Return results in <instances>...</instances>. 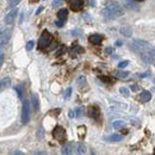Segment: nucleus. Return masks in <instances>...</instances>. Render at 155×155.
Masks as SVG:
<instances>
[{
    "label": "nucleus",
    "instance_id": "obj_1",
    "mask_svg": "<svg viewBox=\"0 0 155 155\" xmlns=\"http://www.w3.org/2000/svg\"><path fill=\"white\" fill-rule=\"evenodd\" d=\"M123 15H124V10L117 1L110 0L105 4V8L103 10V16L106 19H116Z\"/></svg>",
    "mask_w": 155,
    "mask_h": 155
},
{
    "label": "nucleus",
    "instance_id": "obj_2",
    "mask_svg": "<svg viewBox=\"0 0 155 155\" xmlns=\"http://www.w3.org/2000/svg\"><path fill=\"white\" fill-rule=\"evenodd\" d=\"M129 48H130L133 51H135V53L142 54V53H144L146 50H149L150 44H149L147 41H143V39H135L133 43L129 44Z\"/></svg>",
    "mask_w": 155,
    "mask_h": 155
},
{
    "label": "nucleus",
    "instance_id": "obj_3",
    "mask_svg": "<svg viewBox=\"0 0 155 155\" xmlns=\"http://www.w3.org/2000/svg\"><path fill=\"white\" fill-rule=\"evenodd\" d=\"M30 117H31V109H30V101L28 99H25L23 101V106H21V123L25 125L30 122Z\"/></svg>",
    "mask_w": 155,
    "mask_h": 155
},
{
    "label": "nucleus",
    "instance_id": "obj_4",
    "mask_svg": "<svg viewBox=\"0 0 155 155\" xmlns=\"http://www.w3.org/2000/svg\"><path fill=\"white\" fill-rule=\"evenodd\" d=\"M51 41H53V36H51V34L49 32V31H47V30H44L43 32H42V35H41V37H39V41H38V47L41 49H44V48H48L49 45H50V43H51Z\"/></svg>",
    "mask_w": 155,
    "mask_h": 155
},
{
    "label": "nucleus",
    "instance_id": "obj_5",
    "mask_svg": "<svg viewBox=\"0 0 155 155\" xmlns=\"http://www.w3.org/2000/svg\"><path fill=\"white\" fill-rule=\"evenodd\" d=\"M53 136H54V138L58 141L60 143L61 142H64L66 141V138H67V134H66V130L62 128V127H55V129L53 130Z\"/></svg>",
    "mask_w": 155,
    "mask_h": 155
},
{
    "label": "nucleus",
    "instance_id": "obj_6",
    "mask_svg": "<svg viewBox=\"0 0 155 155\" xmlns=\"http://www.w3.org/2000/svg\"><path fill=\"white\" fill-rule=\"evenodd\" d=\"M11 38V29L10 28H4L0 29V47L5 45Z\"/></svg>",
    "mask_w": 155,
    "mask_h": 155
},
{
    "label": "nucleus",
    "instance_id": "obj_7",
    "mask_svg": "<svg viewBox=\"0 0 155 155\" xmlns=\"http://www.w3.org/2000/svg\"><path fill=\"white\" fill-rule=\"evenodd\" d=\"M68 4H69V7L72 11H75L79 12L82 10V6H84V2L82 0H68Z\"/></svg>",
    "mask_w": 155,
    "mask_h": 155
},
{
    "label": "nucleus",
    "instance_id": "obj_8",
    "mask_svg": "<svg viewBox=\"0 0 155 155\" xmlns=\"http://www.w3.org/2000/svg\"><path fill=\"white\" fill-rule=\"evenodd\" d=\"M17 12H18L17 8H12L8 13H6V16H5V23H6L7 25H10V24L13 23V20H15L16 16H17Z\"/></svg>",
    "mask_w": 155,
    "mask_h": 155
},
{
    "label": "nucleus",
    "instance_id": "obj_9",
    "mask_svg": "<svg viewBox=\"0 0 155 155\" xmlns=\"http://www.w3.org/2000/svg\"><path fill=\"white\" fill-rule=\"evenodd\" d=\"M88 116L92 117L96 120H98L99 117H100V110H99V107L98 106H91L88 109Z\"/></svg>",
    "mask_w": 155,
    "mask_h": 155
},
{
    "label": "nucleus",
    "instance_id": "obj_10",
    "mask_svg": "<svg viewBox=\"0 0 155 155\" xmlns=\"http://www.w3.org/2000/svg\"><path fill=\"white\" fill-rule=\"evenodd\" d=\"M105 141L107 142H119L123 140V136L122 135H118V134H112V135H109V136H105L104 137Z\"/></svg>",
    "mask_w": 155,
    "mask_h": 155
},
{
    "label": "nucleus",
    "instance_id": "obj_11",
    "mask_svg": "<svg viewBox=\"0 0 155 155\" xmlns=\"http://www.w3.org/2000/svg\"><path fill=\"white\" fill-rule=\"evenodd\" d=\"M11 85V79L10 78H4L0 80V92H2L4 90H6L8 86Z\"/></svg>",
    "mask_w": 155,
    "mask_h": 155
},
{
    "label": "nucleus",
    "instance_id": "obj_12",
    "mask_svg": "<svg viewBox=\"0 0 155 155\" xmlns=\"http://www.w3.org/2000/svg\"><path fill=\"white\" fill-rule=\"evenodd\" d=\"M88 41H90L92 44H99V43H101L103 37H101V35H99V34H93V35H91V36L88 37Z\"/></svg>",
    "mask_w": 155,
    "mask_h": 155
},
{
    "label": "nucleus",
    "instance_id": "obj_13",
    "mask_svg": "<svg viewBox=\"0 0 155 155\" xmlns=\"http://www.w3.org/2000/svg\"><path fill=\"white\" fill-rule=\"evenodd\" d=\"M142 103H147V101H149L150 99H152V93L149 92V91H143L141 94H140V98H138Z\"/></svg>",
    "mask_w": 155,
    "mask_h": 155
},
{
    "label": "nucleus",
    "instance_id": "obj_14",
    "mask_svg": "<svg viewBox=\"0 0 155 155\" xmlns=\"http://www.w3.org/2000/svg\"><path fill=\"white\" fill-rule=\"evenodd\" d=\"M119 32L125 37H131V35H133V30L130 26H122L119 29Z\"/></svg>",
    "mask_w": 155,
    "mask_h": 155
},
{
    "label": "nucleus",
    "instance_id": "obj_15",
    "mask_svg": "<svg viewBox=\"0 0 155 155\" xmlns=\"http://www.w3.org/2000/svg\"><path fill=\"white\" fill-rule=\"evenodd\" d=\"M67 17H68V10H66V8H61V10L58 12V20L66 21Z\"/></svg>",
    "mask_w": 155,
    "mask_h": 155
},
{
    "label": "nucleus",
    "instance_id": "obj_16",
    "mask_svg": "<svg viewBox=\"0 0 155 155\" xmlns=\"http://www.w3.org/2000/svg\"><path fill=\"white\" fill-rule=\"evenodd\" d=\"M86 152H87V149H86V146H85L84 143H78V146H77V154L78 155H86Z\"/></svg>",
    "mask_w": 155,
    "mask_h": 155
},
{
    "label": "nucleus",
    "instance_id": "obj_17",
    "mask_svg": "<svg viewBox=\"0 0 155 155\" xmlns=\"http://www.w3.org/2000/svg\"><path fill=\"white\" fill-rule=\"evenodd\" d=\"M61 153H62V155H72L73 154V152H72V146H71L69 143L64 144V146L62 147Z\"/></svg>",
    "mask_w": 155,
    "mask_h": 155
},
{
    "label": "nucleus",
    "instance_id": "obj_18",
    "mask_svg": "<svg viewBox=\"0 0 155 155\" xmlns=\"http://www.w3.org/2000/svg\"><path fill=\"white\" fill-rule=\"evenodd\" d=\"M31 101H32V107H34V110H35V111H38L39 101H38V97H37V94H32V97H31Z\"/></svg>",
    "mask_w": 155,
    "mask_h": 155
},
{
    "label": "nucleus",
    "instance_id": "obj_19",
    "mask_svg": "<svg viewBox=\"0 0 155 155\" xmlns=\"http://www.w3.org/2000/svg\"><path fill=\"white\" fill-rule=\"evenodd\" d=\"M125 6L129 8V10H134V11H137L138 10V5L136 4L135 1H125Z\"/></svg>",
    "mask_w": 155,
    "mask_h": 155
},
{
    "label": "nucleus",
    "instance_id": "obj_20",
    "mask_svg": "<svg viewBox=\"0 0 155 155\" xmlns=\"http://www.w3.org/2000/svg\"><path fill=\"white\" fill-rule=\"evenodd\" d=\"M141 58H142V60H143L146 63H150V62H153V61H154L148 53H142V54H141Z\"/></svg>",
    "mask_w": 155,
    "mask_h": 155
},
{
    "label": "nucleus",
    "instance_id": "obj_21",
    "mask_svg": "<svg viewBox=\"0 0 155 155\" xmlns=\"http://www.w3.org/2000/svg\"><path fill=\"white\" fill-rule=\"evenodd\" d=\"M124 125H125V122H124V120H115V122L112 123V127H114L115 129H122Z\"/></svg>",
    "mask_w": 155,
    "mask_h": 155
},
{
    "label": "nucleus",
    "instance_id": "obj_22",
    "mask_svg": "<svg viewBox=\"0 0 155 155\" xmlns=\"http://www.w3.org/2000/svg\"><path fill=\"white\" fill-rule=\"evenodd\" d=\"M119 92H120V94L124 96V97H128V96H129V90H128L127 87H120V88H119Z\"/></svg>",
    "mask_w": 155,
    "mask_h": 155
},
{
    "label": "nucleus",
    "instance_id": "obj_23",
    "mask_svg": "<svg viewBox=\"0 0 155 155\" xmlns=\"http://www.w3.org/2000/svg\"><path fill=\"white\" fill-rule=\"evenodd\" d=\"M116 75L118 78H120V79H125V78H128V75H129V73L128 72H117L116 73Z\"/></svg>",
    "mask_w": 155,
    "mask_h": 155
},
{
    "label": "nucleus",
    "instance_id": "obj_24",
    "mask_svg": "<svg viewBox=\"0 0 155 155\" xmlns=\"http://www.w3.org/2000/svg\"><path fill=\"white\" fill-rule=\"evenodd\" d=\"M20 2V0H10V2H8V7H16L18 4Z\"/></svg>",
    "mask_w": 155,
    "mask_h": 155
},
{
    "label": "nucleus",
    "instance_id": "obj_25",
    "mask_svg": "<svg viewBox=\"0 0 155 155\" xmlns=\"http://www.w3.org/2000/svg\"><path fill=\"white\" fill-rule=\"evenodd\" d=\"M34 45H35V42H34V41H29V42L26 43V50H28V51H30V50H32V48H34Z\"/></svg>",
    "mask_w": 155,
    "mask_h": 155
},
{
    "label": "nucleus",
    "instance_id": "obj_26",
    "mask_svg": "<svg viewBox=\"0 0 155 155\" xmlns=\"http://www.w3.org/2000/svg\"><path fill=\"white\" fill-rule=\"evenodd\" d=\"M128 64H129V61H127V60H125V61H122V62L118 63V68H120V69H122V68H125Z\"/></svg>",
    "mask_w": 155,
    "mask_h": 155
},
{
    "label": "nucleus",
    "instance_id": "obj_27",
    "mask_svg": "<svg viewBox=\"0 0 155 155\" xmlns=\"http://www.w3.org/2000/svg\"><path fill=\"white\" fill-rule=\"evenodd\" d=\"M71 94H72V88H67V91L64 93V99H68L71 97Z\"/></svg>",
    "mask_w": 155,
    "mask_h": 155
},
{
    "label": "nucleus",
    "instance_id": "obj_28",
    "mask_svg": "<svg viewBox=\"0 0 155 155\" xmlns=\"http://www.w3.org/2000/svg\"><path fill=\"white\" fill-rule=\"evenodd\" d=\"M55 23H56V26H58V28H62V26H63V25H64V21H62V20H56V21H55Z\"/></svg>",
    "mask_w": 155,
    "mask_h": 155
},
{
    "label": "nucleus",
    "instance_id": "obj_29",
    "mask_svg": "<svg viewBox=\"0 0 155 155\" xmlns=\"http://www.w3.org/2000/svg\"><path fill=\"white\" fill-rule=\"evenodd\" d=\"M4 60H5V55H4V53H0V68H1L2 63H4Z\"/></svg>",
    "mask_w": 155,
    "mask_h": 155
},
{
    "label": "nucleus",
    "instance_id": "obj_30",
    "mask_svg": "<svg viewBox=\"0 0 155 155\" xmlns=\"http://www.w3.org/2000/svg\"><path fill=\"white\" fill-rule=\"evenodd\" d=\"M148 54L152 56V58H153V60H155V49H152V50H149V51H148Z\"/></svg>",
    "mask_w": 155,
    "mask_h": 155
},
{
    "label": "nucleus",
    "instance_id": "obj_31",
    "mask_svg": "<svg viewBox=\"0 0 155 155\" xmlns=\"http://www.w3.org/2000/svg\"><path fill=\"white\" fill-rule=\"evenodd\" d=\"M61 1H62V0H54V1H53V6H55V7H56V6H60V5H61Z\"/></svg>",
    "mask_w": 155,
    "mask_h": 155
},
{
    "label": "nucleus",
    "instance_id": "obj_32",
    "mask_svg": "<svg viewBox=\"0 0 155 155\" xmlns=\"http://www.w3.org/2000/svg\"><path fill=\"white\" fill-rule=\"evenodd\" d=\"M11 155H24L20 150H13L12 153H11Z\"/></svg>",
    "mask_w": 155,
    "mask_h": 155
},
{
    "label": "nucleus",
    "instance_id": "obj_33",
    "mask_svg": "<svg viewBox=\"0 0 155 155\" xmlns=\"http://www.w3.org/2000/svg\"><path fill=\"white\" fill-rule=\"evenodd\" d=\"M68 116L71 117V118H73V117H75V111H69V114H68Z\"/></svg>",
    "mask_w": 155,
    "mask_h": 155
},
{
    "label": "nucleus",
    "instance_id": "obj_34",
    "mask_svg": "<svg viewBox=\"0 0 155 155\" xmlns=\"http://www.w3.org/2000/svg\"><path fill=\"white\" fill-rule=\"evenodd\" d=\"M16 90H17V92H18V96H19V97L21 98V88H20V86L16 87Z\"/></svg>",
    "mask_w": 155,
    "mask_h": 155
},
{
    "label": "nucleus",
    "instance_id": "obj_35",
    "mask_svg": "<svg viewBox=\"0 0 155 155\" xmlns=\"http://www.w3.org/2000/svg\"><path fill=\"white\" fill-rule=\"evenodd\" d=\"M34 155H47V153H45V152H39V150H37Z\"/></svg>",
    "mask_w": 155,
    "mask_h": 155
},
{
    "label": "nucleus",
    "instance_id": "obj_36",
    "mask_svg": "<svg viewBox=\"0 0 155 155\" xmlns=\"http://www.w3.org/2000/svg\"><path fill=\"white\" fill-rule=\"evenodd\" d=\"M131 88H133V91H138V90H140V87H138L137 85H133Z\"/></svg>",
    "mask_w": 155,
    "mask_h": 155
},
{
    "label": "nucleus",
    "instance_id": "obj_37",
    "mask_svg": "<svg viewBox=\"0 0 155 155\" xmlns=\"http://www.w3.org/2000/svg\"><path fill=\"white\" fill-rule=\"evenodd\" d=\"M42 11H43V7H42V6H39L38 8H37V11H36V15H39Z\"/></svg>",
    "mask_w": 155,
    "mask_h": 155
},
{
    "label": "nucleus",
    "instance_id": "obj_38",
    "mask_svg": "<svg viewBox=\"0 0 155 155\" xmlns=\"http://www.w3.org/2000/svg\"><path fill=\"white\" fill-rule=\"evenodd\" d=\"M122 44H123L122 41H117L116 42V47H122Z\"/></svg>",
    "mask_w": 155,
    "mask_h": 155
},
{
    "label": "nucleus",
    "instance_id": "obj_39",
    "mask_svg": "<svg viewBox=\"0 0 155 155\" xmlns=\"http://www.w3.org/2000/svg\"><path fill=\"white\" fill-rule=\"evenodd\" d=\"M106 53H107V54H111V53H112V49H111V48H107V49H106Z\"/></svg>",
    "mask_w": 155,
    "mask_h": 155
},
{
    "label": "nucleus",
    "instance_id": "obj_40",
    "mask_svg": "<svg viewBox=\"0 0 155 155\" xmlns=\"http://www.w3.org/2000/svg\"><path fill=\"white\" fill-rule=\"evenodd\" d=\"M135 1H137V2H141V1H143V0H135Z\"/></svg>",
    "mask_w": 155,
    "mask_h": 155
},
{
    "label": "nucleus",
    "instance_id": "obj_41",
    "mask_svg": "<svg viewBox=\"0 0 155 155\" xmlns=\"http://www.w3.org/2000/svg\"><path fill=\"white\" fill-rule=\"evenodd\" d=\"M153 63H154V66H155V60H154V61H153Z\"/></svg>",
    "mask_w": 155,
    "mask_h": 155
},
{
    "label": "nucleus",
    "instance_id": "obj_42",
    "mask_svg": "<svg viewBox=\"0 0 155 155\" xmlns=\"http://www.w3.org/2000/svg\"><path fill=\"white\" fill-rule=\"evenodd\" d=\"M154 155H155V152H154Z\"/></svg>",
    "mask_w": 155,
    "mask_h": 155
}]
</instances>
